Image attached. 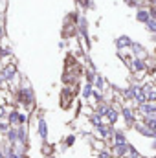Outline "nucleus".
I'll return each mask as SVG.
<instances>
[{
    "instance_id": "obj_7",
    "label": "nucleus",
    "mask_w": 156,
    "mask_h": 158,
    "mask_svg": "<svg viewBox=\"0 0 156 158\" xmlns=\"http://www.w3.org/2000/svg\"><path fill=\"white\" fill-rule=\"evenodd\" d=\"M17 136H18L17 145L26 147V145H28V125H18V127H17Z\"/></svg>"
},
{
    "instance_id": "obj_21",
    "label": "nucleus",
    "mask_w": 156,
    "mask_h": 158,
    "mask_svg": "<svg viewBox=\"0 0 156 158\" xmlns=\"http://www.w3.org/2000/svg\"><path fill=\"white\" fill-rule=\"evenodd\" d=\"M109 109H110V105L109 103H99V105H96V114H99V116H107V112H109Z\"/></svg>"
},
{
    "instance_id": "obj_5",
    "label": "nucleus",
    "mask_w": 156,
    "mask_h": 158,
    "mask_svg": "<svg viewBox=\"0 0 156 158\" xmlns=\"http://www.w3.org/2000/svg\"><path fill=\"white\" fill-rule=\"evenodd\" d=\"M17 76V66L15 64H6L0 72V77L4 79V83H11Z\"/></svg>"
},
{
    "instance_id": "obj_12",
    "label": "nucleus",
    "mask_w": 156,
    "mask_h": 158,
    "mask_svg": "<svg viewBox=\"0 0 156 158\" xmlns=\"http://www.w3.org/2000/svg\"><path fill=\"white\" fill-rule=\"evenodd\" d=\"M119 116H121V114H119V110H117V109H112V107H110L105 118H107V123H109V125H112V127H114V125L117 123V119H119Z\"/></svg>"
},
{
    "instance_id": "obj_9",
    "label": "nucleus",
    "mask_w": 156,
    "mask_h": 158,
    "mask_svg": "<svg viewBox=\"0 0 156 158\" xmlns=\"http://www.w3.org/2000/svg\"><path fill=\"white\" fill-rule=\"evenodd\" d=\"M138 112L143 116H156V103H143L138 107Z\"/></svg>"
},
{
    "instance_id": "obj_6",
    "label": "nucleus",
    "mask_w": 156,
    "mask_h": 158,
    "mask_svg": "<svg viewBox=\"0 0 156 158\" xmlns=\"http://www.w3.org/2000/svg\"><path fill=\"white\" fill-rule=\"evenodd\" d=\"M129 145H130V143H114V145H110L112 156L114 158H125L127 153H129Z\"/></svg>"
},
{
    "instance_id": "obj_38",
    "label": "nucleus",
    "mask_w": 156,
    "mask_h": 158,
    "mask_svg": "<svg viewBox=\"0 0 156 158\" xmlns=\"http://www.w3.org/2000/svg\"><path fill=\"white\" fill-rule=\"evenodd\" d=\"M151 147H153V149H154V151H156V138H154V140H153V145H151Z\"/></svg>"
},
{
    "instance_id": "obj_42",
    "label": "nucleus",
    "mask_w": 156,
    "mask_h": 158,
    "mask_svg": "<svg viewBox=\"0 0 156 158\" xmlns=\"http://www.w3.org/2000/svg\"><path fill=\"white\" fill-rule=\"evenodd\" d=\"M154 55H156V50H154Z\"/></svg>"
},
{
    "instance_id": "obj_40",
    "label": "nucleus",
    "mask_w": 156,
    "mask_h": 158,
    "mask_svg": "<svg viewBox=\"0 0 156 158\" xmlns=\"http://www.w3.org/2000/svg\"><path fill=\"white\" fill-rule=\"evenodd\" d=\"M2 35H4V31H2V28H0V37H2Z\"/></svg>"
},
{
    "instance_id": "obj_20",
    "label": "nucleus",
    "mask_w": 156,
    "mask_h": 158,
    "mask_svg": "<svg viewBox=\"0 0 156 158\" xmlns=\"http://www.w3.org/2000/svg\"><path fill=\"white\" fill-rule=\"evenodd\" d=\"M94 85L92 83H84V86H83V99H90L92 98V94H94Z\"/></svg>"
},
{
    "instance_id": "obj_35",
    "label": "nucleus",
    "mask_w": 156,
    "mask_h": 158,
    "mask_svg": "<svg viewBox=\"0 0 156 158\" xmlns=\"http://www.w3.org/2000/svg\"><path fill=\"white\" fill-rule=\"evenodd\" d=\"M79 6H83V7H90L92 4H90V0H77Z\"/></svg>"
},
{
    "instance_id": "obj_24",
    "label": "nucleus",
    "mask_w": 156,
    "mask_h": 158,
    "mask_svg": "<svg viewBox=\"0 0 156 158\" xmlns=\"http://www.w3.org/2000/svg\"><path fill=\"white\" fill-rule=\"evenodd\" d=\"M90 123L94 125V127H99V125H103V116H99V114H92L90 116Z\"/></svg>"
},
{
    "instance_id": "obj_26",
    "label": "nucleus",
    "mask_w": 156,
    "mask_h": 158,
    "mask_svg": "<svg viewBox=\"0 0 156 158\" xmlns=\"http://www.w3.org/2000/svg\"><path fill=\"white\" fill-rule=\"evenodd\" d=\"M94 101L99 105V103H105V98H103V92H99V90H94Z\"/></svg>"
},
{
    "instance_id": "obj_28",
    "label": "nucleus",
    "mask_w": 156,
    "mask_h": 158,
    "mask_svg": "<svg viewBox=\"0 0 156 158\" xmlns=\"http://www.w3.org/2000/svg\"><path fill=\"white\" fill-rule=\"evenodd\" d=\"M9 131V123L6 121V119H0V134H4L6 136V132Z\"/></svg>"
},
{
    "instance_id": "obj_11",
    "label": "nucleus",
    "mask_w": 156,
    "mask_h": 158,
    "mask_svg": "<svg viewBox=\"0 0 156 158\" xmlns=\"http://www.w3.org/2000/svg\"><path fill=\"white\" fill-rule=\"evenodd\" d=\"M132 42H134V40L130 39L129 35H119V37L116 39V48H117V50H125V48H130V46H132Z\"/></svg>"
},
{
    "instance_id": "obj_41",
    "label": "nucleus",
    "mask_w": 156,
    "mask_h": 158,
    "mask_svg": "<svg viewBox=\"0 0 156 158\" xmlns=\"http://www.w3.org/2000/svg\"><path fill=\"white\" fill-rule=\"evenodd\" d=\"M154 94H156V86H154Z\"/></svg>"
},
{
    "instance_id": "obj_18",
    "label": "nucleus",
    "mask_w": 156,
    "mask_h": 158,
    "mask_svg": "<svg viewBox=\"0 0 156 158\" xmlns=\"http://www.w3.org/2000/svg\"><path fill=\"white\" fill-rule=\"evenodd\" d=\"M114 143H129L127 142V134L123 131H114V134H112V145Z\"/></svg>"
},
{
    "instance_id": "obj_36",
    "label": "nucleus",
    "mask_w": 156,
    "mask_h": 158,
    "mask_svg": "<svg viewBox=\"0 0 156 158\" xmlns=\"http://www.w3.org/2000/svg\"><path fill=\"white\" fill-rule=\"evenodd\" d=\"M7 158H24V155H20V153H17V151H13V153H11V155H9Z\"/></svg>"
},
{
    "instance_id": "obj_16",
    "label": "nucleus",
    "mask_w": 156,
    "mask_h": 158,
    "mask_svg": "<svg viewBox=\"0 0 156 158\" xmlns=\"http://www.w3.org/2000/svg\"><path fill=\"white\" fill-rule=\"evenodd\" d=\"M136 20L142 22V24H147V22L151 20L149 11H147V9H138V11H136Z\"/></svg>"
},
{
    "instance_id": "obj_13",
    "label": "nucleus",
    "mask_w": 156,
    "mask_h": 158,
    "mask_svg": "<svg viewBox=\"0 0 156 158\" xmlns=\"http://www.w3.org/2000/svg\"><path fill=\"white\" fill-rule=\"evenodd\" d=\"M6 142L9 143V145H17V142H18V136H17V127H9V131L6 132Z\"/></svg>"
},
{
    "instance_id": "obj_27",
    "label": "nucleus",
    "mask_w": 156,
    "mask_h": 158,
    "mask_svg": "<svg viewBox=\"0 0 156 158\" xmlns=\"http://www.w3.org/2000/svg\"><path fill=\"white\" fill-rule=\"evenodd\" d=\"M74 143H76V134H68V136L64 138V145H66V147H72Z\"/></svg>"
},
{
    "instance_id": "obj_17",
    "label": "nucleus",
    "mask_w": 156,
    "mask_h": 158,
    "mask_svg": "<svg viewBox=\"0 0 156 158\" xmlns=\"http://www.w3.org/2000/svg\"><path fill=\"white\" fill-rule=\"evenodd\" d=\"M145 68H147L145 59H140V57H134V59H132V70H134V72H143Z\"/></svg>"
},
{
    "instance_id": "obj_19",
    "label": "nucleus",
    "mask_w": 156,
    "mask_h": 158,
    "mask_svg": "<svg viewBox=\"0 0 156 158\" xmlns=\"http://www.w3.org/2000/svg\"><path fill=\"white\" fill-rule=\"evenodd\" d=\"M142 123H143L147 129L154 131L156 129V116H143V118H142Z\"/></svg>"
},
{
    "instance_id": "obj_32",
    "label": "nucleus",
    "mask_w": 156,
    "mask_h": 158,
    "mask_svg": "<svg viewBox=\"0 0 156 158\" xmlns=\"http://www.w3.org/2000/svg\"><path fill=\"white\" fill-rule=\"evenodd\" d=\"M7 118V109L4 105H0V119H6Z\"/></svg>"
},
{
    "instance_id": "obj_4",
    "label": "nucleus",
    "mask_w": 156,
    "mask_h": 158,
    "mask_svg": "<svg viewBox=\"0 0 156 158\" xmlns=\"http://www.w3.org/2000/svg\"><path fill=\"white\" fill-rule=\"evenodd\" d=\"M37 134L42 140V143H46L48 140V123H46V118L44 116H39L37 118Z\"/></svg>"
},
{
    "instance_id": "obj_30",
    "label": "nucleus",
    "mask_w": 156,
    "mask_h": 158,
    "mask_svg": "<svg viewBox=\"0 0 156 158\" xmlns=\"http://www.w3.org/2000/svg\"><path fill=\"white\" fill-rule=\"evenodd\" d=\"M18 125H28V114L26 112H20L18 114Z\"/></svg>"
},
{
    "instance_id": "obj_44",
    "label": "nucleus",
    "mask_w": 156,
    "mask_h": 158,
    "mask_svg": "<svg viewBox=\"0 0 156 158\" xmlns=\"http://www.w3.org/2000/svg\"><path fill=\"white\" fill-rule=\"evenodd\" d=\"M138 2H140V0H138Z\"/></svg>"
},
{
    "instance_id": "obj_8",
    "label": "nucleus",
    "mask_w": 156,
    "mask_h": 158,
    "mask_svg": "<svg viewBox=\"0 0 156 158\" xmlns=\"http://www.w3.org/2000/svg\"><path fill=\"white\" fill-rule=\"evenodd\" d=\"M132 129H136V131H138V134H142V136H145V138H151V140H154V138H156L154 131L147 129V127H145L142 121H136V125H134Z\"/></svg>"
},
{
    "instance_id": "obj_25",
    "label": "nucleus",
    "mask_w": 156,
    "mask_h": 158,
    "mask_svg": "<svg viewBox=\"0 0 156 158\" xmlns=\"http://www.w3.org/2000/svg\"><path fill=\"white\" fill-rule=\"evenodd\" d=\"M123 98L129 101V99H134V85L132 86H127L125 90H123Z\"/></svg>"
},
{
    "instance_id": "obj_29",
    "label": "nucleus",
    "mask_w": 156,
    "mask_h": 158,
    "mask_svg": "<svg viewBox=\"0 0 156 158\" xmlns=\"http://www.w3.org/2000/svg\"><path fill=\"white\" fill-rule=\"evenodd\" d=\"M145 26H147V30H149L151 33H156V20H154V19H151Z\"/></svg>"
},
{
    "instance_id": "obj_39",
    "label": "nucleus",
    "mask_w": 156,
    "mask_h": 158,
    "mask_svg": "<svg viewBox=\"0 0 156 158\" xmlns=\"http://www.w3.org/2000/svg\"><path fill=\"white\" fill-rule=\"evenodd\" d=\"M0 158H6L4 156V151H2V145H0Z\"/></svg>"
},
{
    "instance_id": "obj_10",
    "label": "nucleus",
    "mask_w": 156,
    "mask_h": 158,
    "mask_svg": "<svg viewBox=\"0 0 156 158\" xmlns=\"http://www.w3.org/2000/svg\"><path fill=\"white\" fill-rule=\"evenodd\" d=\"M134 101L138 103V107H140V105H143V103H147V96H145L143 88H142V86H138V85H134Z\"/></svg>"
},
{
    "instance_id": "obj_14",
    "label": "nucleus",
    "mask_w": 156,
    "mask_h": 158,
    "mask_svg": "<svg viewBox=\"0 0 156 158\" xmlns=\"http://www.w3.org/2000/svg\"><path fill=\"white\" fill-rule=\"evenodd\" d=\"M18 110L17 109H11L9 112H7V118H6V121L9 123V127H18Z\"/></svg>"
},
{
    "instance_id": "obj_37",
    "label": "nucleus",
    "mask_w": 156,
    "mask_h": 158,
    "mask_svg": "<svg viewBox=\"0 0 156 158\" xmlns=\"http://www.w3.org/2000/svg\"><path fill=\"white\" fill-rule=\"evenodd\" d=\"M50 151H51V149H50V145H48V143H44V145H42V153H44V155H50Z\"/></svg>"
},
{
    "instance_id": "obj_22",
    "label": "nucleus",
    "mask_w": 156,
    "mask_h": 158,
    "mask_svg": "<svg viewBox=\"0 0 156 158\" xmlns=\"http://www.w3.org/2000/svg\"><path fill=\"white\" fill-rule=\"evenodd\" d=\"M125 158H142V153H140L132 143H130V145H129V153H127V156H125Z\"/></svg>"
},
{
    "instance_id": "obj_3",
    "label": "nucleus",
    "mask_w": 156,
    "mask_h": 158,
    "mask_svg": "<svg viewBox=\"0 0 156 158\" xmlns=\"http://www.w3.org/2000/svg\"><path fill=\"white\" fill-rule=\"evenodd\" d=\"M119 114H121V118L125 121V125L127 127H134L136 125V114H134V110L130 109V107H121V110H119Z\"/></svg>"
},
{
    "instance_id": "obj_43",
    "label": "nucleus",
    "mask_w": 156,
    "mask_h": 158,
    "mask_svg": "<svg viewBox=\"0 0 156 158\" xmlns=\"http://www.w3.org/2000/svg\"><path fill=\"white\" fill-rule=\"evenodd\" d=\"M154 134H156V129H154Z\"/></svg>"
},
{
    "instance_id": "obj_23",
    "label": "nucleus",
    "mask_w": 156,
    "mask_h": 158,
    "mask_svg": "<svg viewBox=\"0 0 156 158\" xmlns=\"http://www.w3.org/2000/svg\"><path fill=\"white\" fill-rule=\"evenodd\" d=\"M94 86H96V90H99V92L105 90V79L101 77L99 74H97V77H96V81H94Z\"/></svg>"
},
{
    "instance_id": "obj_15",
    "label": "nucleus",
    "mask_w": 156,
    "mask_h": 158,
    "mask_svg": "<svg viewBox=\"0 0 156 158\" xmlns=\"http://www.w3.org/2000/svg\"><path fill=\"white\" fill-rule=\"evenodd\" d=\"M130 50H132V53H134V57H140V59H145V48L140 44V42H132V46H130Z\"/></svg>"
},
{
    "instance_id": "obj_2",
    "label": "nucleus",
    "mask_w": 156,
    "mask_h": 158,
    "mask_svg": "<svg viewBox=\"0 0 156 158\" xmlns=\"http://www.w3.org/2000/svg\"><path fill=\"white\" fill-rule=\"evenodd\" d=\"M96 134H97L99 138H103V140H107V142H112V134H114V127H112V125H109V123H103V125H99V127H96Z\"/></svg>"
},
{
    "instance_id": "obj_31",
    "label": "nucleus",
    "mask_w": 156,
    "mask_h": 158,
    "mask_svg": "<svg viewBox=\"0 0 156 158\" xmlns=\"http://www.w3.org/2000/svg\"><path fill=\"white\" fill-rule=\"evenodd\" d=\"M97 158H112V151H99Z\"/></svg>"
},
{
    "instance_id": "obj_1",
    "label": "nucleus",
    "mask_w": 156,
    "mask_h": 158,
    "mask_svg": "<svg viewBox=\"0 0 156 158\" xmlns=\"http://www.w3.org/2000/svg\"><path fill=\"white\" fill-rule=\"evenodd\" d=\"M17 101H18V105H24V107H31L33 105V101H35V96H33V90L30 88V86H22L18 92H17Z\"/></svg>"
},
{
    "instance_id": "obj_34",
    "label": "nucleus",
    "mask_w": 156,
    "mask_h": 158,
    "mask_svg": "<svg viewBox=\"0 0 156 158\" xmlns=\"http://www.w3.org/2000/svg\"><path fill=\"white\" fill-rule=\"evenodd\" d=\"M127 6H130V7H138V0H123Z\"/></svg>"
},
{
    "instance_id": "obj_33",
    "label": "nucleus",
    "mask_w": 156,
    "mask_h": 158,
    "mask_svg": "<svg viewBox=\"0 0 156 158\" xmlns=\"http://www.w3.org/2000/svg\"><path fill=\"white\" fill-rule=\"evenodd\" d=\"M11 52L7 50V48H0V59H4V57H7Z\"/></svg>"
}]
</instances>
